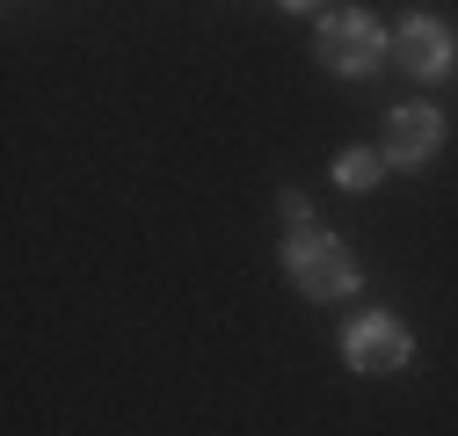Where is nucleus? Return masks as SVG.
Listing matches in <instances>:
<instances>
[{"instance_id":"nucleus-3","label":"nucleus","mask_w":458,"mask_h":436,"mask_svg":"<svg viewBox=\"0 0 458 436\" xmlns=\"http://www.w3.org/2000/svg\"><path fill=\"white\" fill-rule=\"evenodd\" d=\"M342 356H350V371H400L415 356V335L393 313H357L350 335H342Z\"/></svg>"},{"instance_id":"nucleus-1","label":"nucleus","mask_w":458,"mask_h":436,"mask_svg":"<svg viewBox=\"0 0 458 436\" xmlns=\"http://www.w3.org/2000/svg\"><path fill=\"white\" fill-rule=\"evenodd\" d=\"M284 269H292V284H299L306 298H350V291L364 284V269H357L350 240H335V233H320V226L292 233V247H284Z\"/></svg>"},{"instance_id":"nucleus-2","label":"nucleus","mask_w":458,"mask_h":436,"mask_svg":"<svg viewBox=\"0 0 458 436\" xmlns=\"http://www.w3.org/2000/svg\"><path fill=\"white\" fill-rule=\"evenodd\" d=\"M378 59H386V29H378L364 8H335V15L320 22V66H327V73L364 80Z\"/></svg>"},{"instance_id":"nucleus-4","label":"nucleus","mask_w":458,"mask_h":436,"mask_svg":"<svg viewBox=\"0 0 458 436\" xmlns=\"http://www.w3.org/2000/svg\"><path fill=\"white\" fill-rule=\"evenodd\" d=\"M437 146H444V117H437L429 102L386 109V138H378L386 168H429V160H437Z\"/></svg>"},{"instance_id":"nucleus-5","label":"nucleus","mask_w":458,"mask_h":436,"mask_svg":"<svg viewBox=\"0 0 458 436\" xmlns=\"http://www.w3.org/2000/svg\"><path fill=\"white\" fill-rule=\"evenodd\" d=\"M393 59L408 66L415 80H451V66H458V37H451L437 15H415L408 29L393 37Z\"/></svg>"},{"instance_id":"nucleus-6","label":"nucleus","mask_w":458,"mask_h":436,"mask_svg":"<svg viewBox=\"0 0 458 436\" xmlns=\"http://www.w3.org/2000/svg\"><path fill=\"white\" fill-rule=\"evenodd\" d=\"M378 175H386V153H378V146H357V153L335 160V182H342V189H378Z\"/></svg>"}]
</instances>
